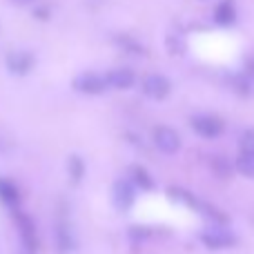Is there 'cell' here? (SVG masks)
Masks as SVG:
<instances>
[{
  "mask_svg": "<svg viewBox=\"0 0 254 254\" xmlns=\"http://www.w3.org/2000/svg\"><path fill=\"white\" fill-rule=\"evenodd\" d=\"M194 129H196V134L205 136V138H216V136L221 134V129H223V125H221V121H216L214 116H196V119L192 121Z\"/></svg>",
  "mask_w": 254,
  "mask_h": 254,
  "instance_id": "5b68a950",
  "label": "cell"
},
{
  "mask_svg": "<svg viewBox=\"0 0 254 254\" xmlns=\"http://www.w3.org/2000/svg\"><path fill=\"white\" fill-rule=\"evenodd\" d=\"M201 239L207 248H230V246H234V237L223 228L207 230V232L201 234Z\"/></svg>",
  "mask_w": 254,
  "mask_h": 254,
  "instance_id": "277c9868",
  "label": "cell"
},
{
  "mask_svg": "<svg viewBox=\"0 0 254 254\" xmlns=\"http://www.w3.org/2000/svg\"><path fill=\"white\" fill-rule=\"evenodd\" d=\"M114 201L119 203L123 210L129 207V203L134 201V185H129L127 181H119L114 185Z\"/></svg>",
  "mask_w": 254,
  "mask_h": 254,
  "instance_id": "30bf717a",
  "label": "cell"
},
{
  "mask_svg": "<svg viewBox=\"0 0 254 254\" xmlns=\"http://www.w3.org/2000/svg\"><path fill=\"white\" fill-rule=\"evenodd\" d=\"M74 87L80 89V92H85V94H98L105 89V80H103L98 74H83L76 78Z\"/></svg>",
  "mask_w": 254,
  "mask_h": 254,
  "instance_id": "52a82bcc",
  "label": "cell"
},
{
  "mask_svg": "<svg viewBox=\"0 0 254 254\" xmlns=\"http://www.w3.org/2000/svg\"><path fill=\"white\" fill-rule=\"evenodd\" d=\"M16 2H20V4H27V2H31V0H16Z\"/></svg>",
  "mask_w": 254,
  "mask_h": 254,
  "instance_id": "ac0fdd59",
  "label": "cell"
},
{
  "mask_svg": "<svg viewBox=\"0 0 254 254\" xmlns=\"http://www.w3.org/2000/svg\"><path fill=\"white\" fill-rule=\"evenodd\" d=\"M241 147H243V152H254V129H250V131H246V134H243Z\"/></svg>",
  "mask_w": 254,
  "mask_h": 254,
  "instance_id": "2e32d148",
  "label": "cell"
},
{
  "mask_svg": "<svg viewBox=\"0 0 254 254\" xmlns=\"http://www.w3.org/2000/svg\"><path fill=\"white\" fill-rule=\"evenodd\" d=\"M237 170L248 179H254V152H243L237 161Z\"/></svg>",
  "mask_w": 254,
  "mask_h": 254,
  "instance_id": "8fae6325",
  "label": "cell"
},
{
  "mask_svg": "<svg viewBox=\"0 0 254 254\" xmlns=\"http://www.w3.org/2000/svg\"><path fill=\"white\" fill-rule=\"evenodd\" d=\"M16 221H18V230H20L22 243H25L27 252L31 254V252L36 250V246H38V237H36V228H34V223H31V219H29V216H25V214H18V216H16Z\"/></svg>",
  "mask_w": 254,
  "mask_h": 254,
  "instance_id": "3957f363",
  "label": "cell"
},
{
  "mask_svg": "<svg viewBox=\"0 0 254 254\" xmlns=\"http://www.w3.org/2000/svg\"><path fill=\"white\" fill-rule=\"evenodd\" d=\"M0 198H2L7 205H16V201H18V190L13 188V183H9V181L0 179Z\"/></svg>",
  "mask_w": 254,
  "mask_h": 254,
  "instance_id": "7c38bea8",
  "label": "cell"
},
{
  "mask_svg": "<svg viewBox=\"0 0 254 254\" xmlns=\"http://www.w3.org/2000/svg\"><path fill=\"white\" fill-rule=\"evenodd\" d=\"M212 165L216 167V174H223V176H228V174H230V167H228V163H225V161H221V158H214V161H212Z\"/></svg>",
  "mask_w": 254,
  "mask_h": 254,
  "instance_id": "e0dca14e",
  "label": "cell"
},
{
  "mask_svg": "<svg viewBox=\"0 0 254 254\" xmlns=\"http://www.w3.org/2000/svg\"><path fill=\"white\" fill-rule=\"evenodd\" d=\"M131 174H134V183H138L143 190H149V188H152V181L147 179V174H145L143 167H134V170H131Z\"/></svg>",
  "mask_w": 254,
  "mask_h": 254,
  "instance_id": "5bb4252c",
  "label": "cell"
},
{
  "mask_svg": "<svg viewBox=\"0 0 254 254\" xmlns=\"http://www.w3.org/2000/svg\"><path fill=\"white\" fill-rule=\"evenodd\" d=\"M105 85H112V87H116V89L131 87V85H134V71L125 69V67H121V69H112L105 78Z\"/></svg>",
  "mask_w": 254,
  "mask_h": 254,
  "instance_id": "ba28073f",
  "label": "cell"
},
{
  "mask_svg": "<svg viewBox=\"0 0 254 254\" xmlns=\"http://www.w3.org/2000/svg\"><path fill=\"white\" fill-rule=\"evenodd\" d=\"M154 143L165 154H174V152H179V147H181V138L172 127H156V129H154Z\"/></svg>",
  "mask_w": 254,
  "mask_h": 254,
  "instance_id": "6da1fadb",
  "label": "cell"
},
{
  "mask_svg": "<svg viewBox=\"0 0 254 254\" xmlns=\"http://www.w3.org/2000/svg\"><path fill=\"white\" fill-rule=\"evenodd\" d=\"M143 89H145V94H147V96L161 101V98H165L167 92H170V80H167L165 76L149 74L147 78H145V83H143Z\"/></svg>",
  "mask_w": 254,
  "mask_h": 254,
  "instance_id": "7a4b0ae2",
  "label": "cell"
},
{
  "mask_svg": "<svg viewBox=\"0 0 254 254\" xmlns=\"http://www.w3.org/2000/svg\"><path fill=\"white\" fill-rule=\"evenodd\" d=\"M234 20H237V9H234V2L232 0H223V2L216 7V11H214V22L216 25L228 27V25H232Z\"/></svg>",
  "mask_w": 254,
  "mask_h": 254,
  "instance_id": "9c48e42d",
  "label": "cell"
},
{
  "mask_svg": "<svg viewBox=\"0 0 254 254\" xmlns=\"http://www.w3.org/2000/svg\"><path fill=\"white\" fill-rule=\"evenodd\" d=\"M69 165H71V176H74V181H78L80 176H83V161H80L78 156H71Z\"/></svg>",
  "mask_w": 254,
  "mask_h": 254,
  "instance_id": "9a60e30c",
  "label": "cell"
},
{
  "mask_svg": "<svg viewBox=\"0 0 254 254\" xmlns=\"http://www.w3.org/2000/svg\"><path fill=\"white\" fill-rule=\"evenodd\" d=\"M31 65H34V56L27 52H13L7 56V67L18 76L27 74L31 69Z\"/></svg>",
  "mask_w": 254,
  "mask_h": 254,
  "instance_id": "8992f818",
  "label": "cell"
},
{
  "mask_svg": "<svg viewBox=\"0 0 254 254\" xmlns=\"http://www.w3.org/2000/svg\"><path fill=\"white\" fill-rule=\"evenodd\" d=\"M56 239H58V246H61V250H71V248H74V234L69 232V228H67L65 223L58 225Z\"/></svg>",
  "mask_w": 254,
  "mask_h": 254,
  "instance_id": "4fadbf2b",
  "label": "cell"
}]
</instances>
